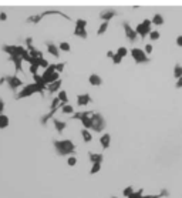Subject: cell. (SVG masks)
<instances>
[{
    "label": "cell",
    "instance_id": "f5cc1de1",
    "mask_svg": "<svg viewBox=\"0 0 182 198\" xmlns=\"http://www.w3.org/2000/svg\"><path fill=\"white\" fill-rule=\"evenodd\" d=\"M112 198H118V197H112Z\"/></svg>",
    "mask_w": 182,
    "mask_h": 198
},
{
    "label": "cell",
    "instance_id": "484cf974",
    "mask_svg": "<svg viewBox=\"0 0 182 198\" xmlns=\"http://www.w3.org/2000/svg\"><path fill=\"white\" fill-rule=\"evenodd\" d=\"M174 77H175L177 80L182 77V66L181 64H175V67H174Z\"/></svg>",
    "mask_w": 182,
    "mask_h": 198
},
{
    "label": "cell",
    "instance_id": "5b68a950",
    "mask_svg": "<svg viewBox=\"0 0 182 198\" xmlns=\"http://www.w3.org/2000/svg\"><path fill=\"white\" fill-rule=\"evenodd\" d=\"M94 111H81V118H80V121L83 124V128L85 130H93V116Z\"/></svg>",
    "mask_w": 182,
    "mask_h": 198
},
{
    "label": "cell",
    "instance_id": "f6af8a7d",
    "mask_svg": "<svg viewBox=\"0 0 182 198\" xmlns=\"http://www.w3.org/2000/svg\"><path fill=\"white\" fill-rule=\"evenodd\" d=\"M175 89H182V77L177 80V83H175Z\"/></svg>",
    "mask_w": 182,
    "mask_h": 198
},
{
    "label": "cell",
    "instance_id": "8992f818",
    "mask_svg": "<svg viewBox=\"0 0 182 198\" xmlns=\"http://www.w3.org/2000/svg\"><path fill=\"white\" fill-rule=\"evenodd\" d=\"M6 83L9 84L10 90H13V91H16L19 87L23 86V81L20 80L17 76H6Z\"/></svg>",
    "mask_w": 182,
    "mask_h": 198
},
{
    "label": "cell",
    "instance_id": "7a4b0ae2",
    "mask_svg": "<svg viewBox=\"0 0 182 198\" xmlns=\"http://www.w3.org/2000/svg\"><path fill=\"white\" fill-rule=\"evenodd\" d=\"M44 90H47V87H43V86L37 84V83H30V84L24 86L23 89L16 94V100L26 99V97H30V96L37 94V93H40L41 96H44Z\"/></svg>",
    "mask_w": 182,
    "mask_h": 198
},
{
    "label": "cell",
    "instance_id": "9a60e30c",
    "mask_svg": "<svg viewBox=\"0 0 182 198\" xmlns=\"http://www.w3.org/2000/svg\"><path fill=\"white\" fill-rule=\"evenodd\" d=\"M88 157H90V161L93 163V164H101L104 160V156L103 154H100V153H88Z\"/></svg>",
    "mask_w": 182,
    "mask_h": 198
},
{
    "label": "cell",
    "instance_id": "6da1fadb",
    "mask_svg": "<svg viewBox=\"0 0 182 198\" xmlns=\"http://www.w3.org/2000/svg\"><path fill=\"white\" fill-rule=\"evenodd\" d=\"M53 146L56 148L57 154L61 157L65 156H73L75 153V146L71 140H54Z\"/></svg>",
    "mask_w": 182,
    "mask_h": 198
},
{
    "label": "cell",
    "instance_id": "cb8c5ba5",
    "mask_svg": "<svg viewBox=\"0 0 182 198\" xmlns=\"http://www.w3.org/2000/svg\"><path fill=\"white\" fill-rule=\"evenodd\" d=\"M81 137H83L84 143H91V140H93V134H91L88 130H85V128L81 130Z\"/></svg>",
    "mask_w": 182,
    "mask_h": 198
},
{
    "label": "cell",
    "instance_id": "7bdbcfd3",
    "mask_svg": "<svg viewBox=\"0 0 182 198\" xmlns=\"http://www.w3.org/2000/svg\"><path fill=\"white\" fill-rule=\"evenodd\" d=\"M161 197H162L161 194H154V195H152V194H150V195H142V198H161Z\"/></svg>",
    "mask_w": 182,
    "mask_h": 198
},
{
    "label": "cell",
    "instance_id": "9c48e42d",
    "mask_svg": "<svg viewBox=\"0 0 182 198\" xmlns=\"http://www.w3.org/2000/svg\"><path fill=\"white\" fill-rule=\"evenodd\" d=\"M117 10H114V9H105L103 10L101 13H100V19L104 20V22H110V20L112 19V17H115L117 16Z\"/></svg>",
    "mask_w": 182,
    "mask_h": 198
},
{
    "label": "cell",
    "instance_id": "f35d334b",
    "mask_svg": "<svg viewBox=\"0 0 182 198\" xmlns=\"http://www.w3.org/2000/svg\"><path fill=\"white\" fill-rule=\"evenodd\" d=\"M142 191H144V190H142V188H140V190H138V191H135V193L132 194L131 197H128V198H142Z\"/></svg>",
    "mask_w": 182,
    "mask_h": 198
},
{
    "label": "cell",
    "instance_id": "3957f363",
    "mask_svg": "<svg viewBox=\"0 0 182 198\" xmlns=\"http://www.w3.org/2000/svg\"><path fill=\"white\" fill-rule=\"evenodd\" d=\"M131 57L134 59V62L137 64H147V63L151 62V59L147 56V53L142 50V49H131Z\"/></svg>",
    "mask_w": 182,
    "mask_h": 198
},
{
    "label": "cell",
    "instance_id": "30bf717a",
    "mask_svg": "<svg viewBox=\"0 0 182 198\" xmlns=\"http://www.w3.org/2000/svg\"><path fill=\"white\" fill-rule=\"evenodd\" d=\"M58 110H61V107H58V109H53V110H50L47 114L41 116V117H40V123H41V126H46L50 120H53V118H54V114H56Z\"/></svg>",
    "mask_w": 182,
    "mask_h": 198
},
{
    "label": "cell",
    "instance_id": "7dc6e473",
    "mask_svg": "<svg viewBox=\"0 0 182 198\" xmlns=\"http://www.w3.org/2000/svg\"><path fill=\"white\" fill-rule=\"evenodd\" d=\"M177 46L178 47H182V36H178L177 37Z\"/></svg>",
    "mask_w": 182,
    "mask_h": 198
},
{
    "label": "cell",
    "instance_id": "8fae6325",
    "mask_svg": "<svg viewBox=\"0 0 182 198\" xmlns=\"http://www.w3.org/2000/svg\"><path fill=\"white\" fill-rule=\"evenodd\" d=\"M7 60H9V62H13L16 71H23V67H22V64H23V59H22L20 56H9L7 57Z\"/></svg>",
    "mask_w": 182,
    "mask_h": 198
},
{
    "label": "cell",
    "instance_id": "b9f144b4",
    "mask_svg": "<svg viewBox=\"0 0 182 198\" xmlns=\"http://www.w3.org/2000/svg\"><path fill=\"white\" fill-rule=\"evenodd\" d=\"M38 69H40V67H37V66H30V69H28V70H30V73H31L33 76L34 74H37V70Z\"/></svg>",
    "mask_w": 182,
    "mask_h": 198
},
{
    "label": "cell",
    "instance_id": "f546056e",
    "mask_svg": "<svg viewBox=\"0 0 182 198\" xmlns=\"http://www.w3.org/2000/svg\"><path fill=\"white\" fill-rule=\"evenodd\" d=\"M56 64H50V66L47 67L46 70H44V73H43V76H48V74H53V73H56Z\"/></svg>",
    "mask_w": 182,
    "mask_h": 198
},
{
    "label": "cell",
    "instance_id": "1f68e13d",
    "mask_svg": "<svg viewBox=\"0 0 182 198\" xmlns=\"http://www.w3.org/2000/svg\"><path fill=\"white\" fill-rule=\"evenodd\" d=\"M58 49H60V50H63V52H70V50H71L70 44H68L67 42H61L60 44H58Z\"/></svg>",
    "mask_w": 182,
    "mask_h": 198
},
{
    "label": "cell",
    "instance_id": "d590c367",
    "mask_svg": "<svg viewBox=\"0 0 182 198\" xmlns=\"http://www.w3.org/2000/svg\"><path fill=\"white\" fill-rule=\"evenodd\" d=\"M159 37H161V34H159V32H157V30H154V32H151V33H150V39L152 40V42L158 40Z\"/></svg>",
    "mask_w": 182,
    "mask_h": 198
},
{
    "label": "cell",
    "instance_id": "44dd1931",
    "mask_svg": "<svg viewBox=\"0 0 182 198\" xmlns=\"http://www.w3.org/2000/svg\"><path fill=\"white\" fill-rule=\"evenodd\" d=\"M151 22H152V24H155V26H162L164 24V16L161 13L154 14V17L151 19Z\"/></svg>",
    "mask_w": 182,
    "mask_h": 198
},
{
    "label": "cell",
    "instance_id": "e0dca14e",
    "mask_svg": "<svg viewBox=\"0 0 182 198\" xmlns=\"http://www.w3.org/2000/svg\"><path fill=\"white\" fill-rule=\"evenodd\" d=\"M88 81H90V84L94 86V87H98V86H101L103 84V79L100 77L98 74H95V73H93V74L88 77Z\"/></svg>",
    "mask_w": 182,
    "mask_h": 198
},
{
    "label": "cell",
    "instance_id": "4fadbf2b",
    "mask_svg": "<svg viewBox=\"0 0 182 198\" xmlns=\"http://www.w3.org/2000/svg\"><path fill=\"white\" fill-rule=\"evenodd\" d=\"M43 80H44V84H46V86L51 84V83H56V81L60 80V73H57V71H56V73H53V74L43 76Z\"/></svg>",
    "mask_w": 182,
    "mask_h": 198
},
{
    "label": "cell",
    "instance_id": "d6a6232c",
    "mask_svg": "<svg viewBox=\"0 0 182 198\" xmlns=\"http://www.w3.org/2000/svg\"><path fill=\"white\" fill-rule=\"evenodd\" d=\"M75 27L85 29V27H87V20H84V19H78V20H75Z\"/></svg>",
    "mask_w": 182,
    "mask_h": 198
},
{
    "label": "cell",
    "instance_id": "4316f807",
    "mask_svg": "<svg viewBox=\"0 0 182 198\" xmlns=\"http://www.w3.org/2000/svg\"><path fill=\"white\" fill-rule=\"evenodd\" d=\"M43 17L40 16V14H36V16H30V17H27V23H34L37 24L40 23V20H41Z\"/></svg>",
    "mask_w": 182,
    "mask_h": 198
},
{
    "label": "cell",
    "instance_id": "ba28073f",
    "mask_svg": "<svg viewBox=\"0 0 182 198\" xmlns=\"http://www.w3.org/2000/svg\"><path fill=\"white\" fill-rule=\"evenodd\" d=\"M135 32H137V34H138L141 39H145L147 36H150V33L152 32V30H151L150 26H145V24L140 23V24H138V26L135 27Z\"/></svg>",
    "mask_w": 182,
    "mask_h": 198
},
{
    "label": "cell",
    "instance_id": "681fc988",
    "mask_svg": "<svg viewBox=\"0 0 182 198\" xmlns=\"http://www.w3.org/2000/svg\"><path fill=\"white\" fill-rule=\"evenodd\" d=\"M159 194H161L162 197H168V195H169V191H168V190H161V193H159Z\"/></svg>",
    "mask_w": 182,
    "mask_h": 198
},
{
    "label": "cell",
    "instance_id": "277c9868",
    "mask_svg": "<svg viewBox=\"0 0 182 198\" xmlns=\"http://www.w3.org/2000/svg\"><path fill=\"white\" fill-rule=\"evenodd\" d=\"M91 118H93V131L101 133L104 128H105V126H107V123H105V118L103 117V114L94 111L93 116H91Z\"/></svg>",
    "mask_w": 182,
    "mask_h": 198
},
{
    "label": "cell",
    "instance_id": "7402d4cb",
    "mask_svg": "<svg viewBox=\"0 0 182 198\" xmlns=\"http://www.w3.org/2000/svg\"><path fill=\"white\" fill-rule=\"evenodd\" d=\"M9 124H10L9 117H7L6 114H2V116H0V130H3V128H6V127H9Z\"/></svg>",
    "mask_w": 182,
    "mask_h": 198
},
{
    "label": "cell",
    "instance_id": "83f0119b",
    "mask_svg": "<svg viewBox=\"0 0 182 198\" xmlns=\"http://www.w3.org/2000/svg\"><path fill=\"white\" fill-rule=\"evenodd\" d=\"M135 193V191H134V188H132V185H128V187H125V188H124V191H122V195H124V197H131V195H132V194Z\"/></svg>",
    "mask_w": 182,
    "mask_h": 198
},
{
    "label": "cell",
    "instance_id": "4dcf8cb0",
    "mask_svg": "<svg viewBox=\"0 0 182 198\" xmlns=\"http://www.w3.org/2000/svg\"><path fill=\"white\" fill-rule=\"evenodd\" d=\"M61 111L64 114H73V111H74V109L71 107L70 104H64L63 107H61Z\"/></svg>",
    "mask_w": 182,
    "mask_h": 198
},
{
    "label": "cell",
    "instance_id": "816d5d0a",
    "mask_svg": "<svg viewBox=\"0 0 182 198\" xmlns=\"http://www.w3.org/2000/svg\"><path fill=\"white\" fill-rule=\"evenodd\" d=\"M6 81V76H3V77H2V79H0V84H3V83H5Z\"/></svg>",
    "mask_w": 182,
    "mask_h": 198
},
{
    "label": "cell",
    "instance_id": "bcb514c9",
    "mask_svg": "<svg viewBox=\"0 0 182 198\" xmlns=\"http://www.w3.org/2000/svg\"><path fill=\"white\" fill-rule=\"evenodd\" d=\"M3 111H5V101L0 99V116L3 114Z\"/></svg>",
    "mask_w": 182,
    "mask_h": 198
},
{
    "label": "cell",
    "instance_id": "f907efd6",
    "mask_svg": "<svg viewBox=\"0 0 182 198\" xmlns=\"http://www.w3.org/2000/svg\"><path fill=\"white\" fill-rule=\"evenodd\" d=\"M31 42H33V37H27L26 40H24V43H26V46H31Z\"/></svg>",
    "mask_w": 182,
    "mask_h": 198
},
{
    "label": "cell",
    "instance_id": "74e56055",
    "mask_svg": "<svg viewBox=\"0 0 182 198\" xmlns=\"http://www.w3.org/2000/svg\"><path fill=\"white\" fill-rule=\"evenodd\" d=\"M67 164L70 165V167H74L75 164H77V157H68V160H67Z\"/></svg>",
    "mask_w": 182,
    "mask_h": 198
},
{
    "label": "cell",
    "instance_id": "5bb4252c",
    "mask_svg": "<svg viewBox=\"0 0 182 198\" xmlns=\"http://www.w3.org/2000/svg\"><path fill=\"white\" fill-rule=\"evenodd\" d=\"M46 46H47V52L50 53V54H53V56L56 57V59H58V57H60V49L57 47L54 43L46 42Z\"/></svg>",
    "mask_w": 182,
    "mask_h": 198
},
{
    "label": "cell",
    "instance_id": "f1b7e54d",
    "mask_svg": "<svg viewBox=\"0 0 182 198\" xmlns=\"http://www.w3.org/2000/svg\"><path fill=\"white\" fill-rule=\"evenodd\" d=\"M33 79H34V83H37V84L43 86V87H47V86L44 84V80H43V76H40V74H34V76H33Z\"/></svg>",
    "mask_w": 182,
    "mask_h": 198
},
{
    "label": "cell",
    "instance_id": "c3c4849f",
    "mask_svg": "<svg viewBox=\"0 0 182 198\" xmlns=\"http://www.w3.org/2000/svg\"><path fill=\"white\" fill-rule=\"evenodd\" d=\"M114 56H115V53H114V52H111V50H108V52H107V57H108V59H111V60H112Z\"/></svg>",
    "mask_w": 182,
    "mask_h": 198
},
{
    "label": "cell",
    "instance_id": "ac0fdd59",
    "mask_svg": "<svg viewBox=\"0 0 182 198\" xmlns=\"http://www.w3.org/2000/svg\"><path fill=\"white\" fill-rule=\"evenodd\" d=\"M60 87H61V79L56 83H51V84L47 86V91L50 93V94H54V93H58L60 91Z\"/></svg>",
    "mask_w": 182,
    "mask_h": 198
},
{
    "label": "cell",
    "instance_id": "8d00e7d4",
    "mask_svg": "<svg viewBox=\"0 0 182 198\" xmlns=\"http://www.w3.org/2000/svg\"><path fill=\"white\" fill-rule=\"evenodd\" d=\"M121 62H122V57L115 53V56H114V59H112V63H114L115 66H118V64H121Z\"/></svg>",
    "mask_w": 182,
    "mask_h": 198
},
{
    "label": "cell",
    "instance_id": "ffe728a7",
    "mask_svg": "<svg viewBox=\"0 0 182 198\" xmlns=\"http://www.w3.org/2000/svg\"><path fill=\"white\" fill-rule=\"evenodd\" d=\"M74 36H77V37H80V39H87L88 37V33H87L85 29L74 27Z\"/></svg>",
    "mask_w": 182,
    "mask_h": 198
},
{
    "label": "cell",
    "instance_id": "e575fe53",
    "mask_svg": "<svg viewBox=\"0 0 182 198\" xmlns=\"http://www.w3.org/2000/svg\"><path fill=\"white\" fill-rule=\"evenodd\" d=\"M101 170V164H93V167H91V170H90V174H97L98 171Z\"/></svg>",
    "mask_w": 182,
    "mask_h": 198
},
{
    "label": "cell",
    "instance_id": "ab89813d",
    "mask_svg": "<svg viewBox=\"0 0 182 198\" xmlns=\"http://www.w3.org/2000/svg\"><path fill=\"white\" fill-rule=\"evenodd\" d=\"M144 52L147 53V56H148V54H151V53H152V44H151V43H148V44H145V47H144Z\"/></svg>",
    "mask_w": 182,
    "mask_h": 198
},
{
    "label": "cell",
    "instance_id": "2e32d148",
    "mask_svg": "<svg viewBox=\"0 0 182 198\" xmlns=\"http://www.w3.org/2000/svg\"><path fill=\"white\" fill-rule=\"evenodd\" d=\"M100 144L103 147V150H107L108 147H110V144H111V134H108V133L103 134L101 138H100Z\"/></svg>",
    "mask_w": 182,
    "mask_h": 198
},
{
    "label": "cell",
    "instance_id": "52a82bcc",
    "mask_svg": "<svg viewBox=\"0 0 182 198\" xmlns=\"http://www.w3.org/2000/svg\"><path fill=\"white\" fill-rule=\"evenodd\" d=\"M122 27H124V32H125L127 39H128L130 42H132V43L135 42L137 37H138V34H137L135 29L131 27V24L128 23V22H124V23H122Z\"/></svg>",
    "mask_w": 182,
    "mask_h": 198
},
{
    "label": "cell",
    "instance_id": "d6986e66",
    "mask_svg": "<svg viewBox=\"0 0 182 198\" xmlns=\"http://www.w3.org/2000/svg\"><path fill=\"white\" fill-rule=\"evenodd\" d=\"M53 124H54L57 133H63L65 128H67V123H65V121H61V120H57V118H53Z\"/></svg>",
    "mask_w": 182,
    "mask_h": 198
},
{
    "label": "cell",
    "instance_id": "d4e9b609",
    "mask_svg": "<svg viewBox=\"0 0 182 198\" xmlns=\"http://www.w3.org/2000/svg\"><path fill=\"white\" fill-rule=\"evenodd\" d=\"M108 26H110V22H103V23L100 24V27H98V30H97L98 36H103V34L108 30Z\"/></svg>",
    "mask_w": 182,
    "mask_h": 198
},
{
    "label": "cell",
    "instance_id": "60d3db41",
    "mask_svg": "<svg viewBox=\"0 0 182 198\" xmlns=\"http://www.w3.org/2000/svg\"><path fill=\"white\" fill-rule=\"evenodd\" d=\"M64 66H65V63H58V64H56L57 73H61V71L64 70Z\"/></svg>",
    "mask_w": 182,
    "mask_h": 198
},
{
    "label": "cell",
    "instance_id": "603a6c76",
    "mask_svg": "<svg viewBox=\"0 0 182 198\" xmlns=\"http://www.w3.org/2000/svg\"><path fill=\"white\" fill-rule=\"evenodd\" d=\"M57 99L60 100L61 104H67V101H68V96H67V91H64V90H60L58 91V94H57Z\"/></svg>",
    "mask_w": 182,
    "mask_h": 198
},
{
    "label": "cell",
    "instance_id": "836d02e7",
    "mask_svg": "<svg viewBox=\"0 0 182 198\" xmlns=\"http://www.w3.org/2000/svg\"><path fill=\"white\" fill-rule=\"evenodd\" d=\"M117 54H120V56L124 59V57L128 54V49L127 47H118V50H117Z\"/></svg>",
    "mask_w": 182,
    "mask_h": 198
},
{
    "label": "cell",
    "instance_id": "7c38bea8",
    "mask_svg": "<svg viewBox=\"0 0 182 198\" xmlns=\"http://www.w3.org/2000/svg\"><path fill=\"white\" fill-rule=\"evenodd\" d=\"M91 103V96L88 93H85V94H78L77 96V106L80 107H84L87 104Z\"/></svg>",
    "mask_w": 182,
    "mask_h": 198
},
{
    "label": "cell",
    "instance_id": "ee69618b",
    "mask_svg": "<svg viewBox=\"0 0 182 198\" xmlns=\"http://www.w3.org/2000/svg\"><path fill=\"white\" fill-rule=\"evenodd\" d=\"M7 20V14L5 12H0V22H6Z\"/></svg>",
    "mask_w": 182,
    "mask_h": 198
}]
</instances>
